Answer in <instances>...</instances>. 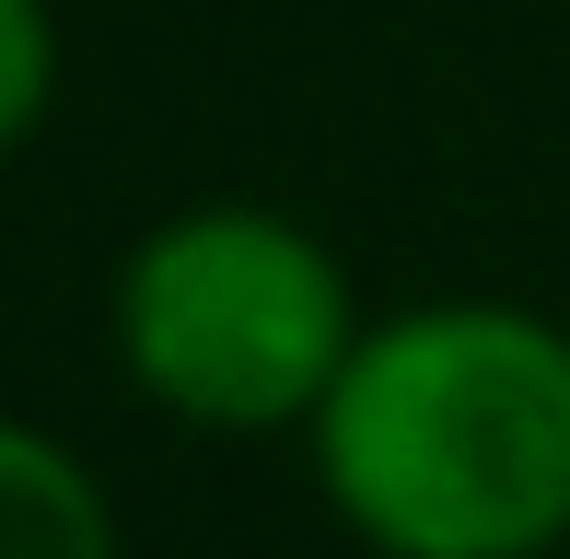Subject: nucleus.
I'll return each instance as SVG.
<instances>
[{
	"instance_id": "obj_4",
	"label": "nucleus",
	"mask_w": 570,
	"mask_h": 559,
	"mask_svg": "<svg viewBox=\"0 0 570 559\" xmlns=\"http://www.w3.org/2000/svg\"><path fill=\"white\" fill-rule=\"evenodd\" d=\"M59 106V23L47 0H0V151H23Z\"/></svg>"
},
{
	"instance_id": "obj_1",
	"label": "nucleus",
	"mask_w": 570,
	"mask_h": 559,
	"mask_svg": "<svg viewBox=\"0 0 570 559\" xmlns=\"http://www.w3.org/2000/svg\"><path fill=\"white\" fill-rule=\"evenodd\" d=\"M315 478L384 559H548L570 537V326L524 303H407L350 339Z\"/></svg>"
},
{
	"instance_id": "obj_3",
	"label": "nucleus",
	"mask_w": 570,
	"mask_h": 559,
	"mask_svg": "<svg viewBox=\"0 0 570 559\" xmlns=\"http://www.w3.org/2000/svg\"><path fill=\"white\" fill-rule=\"evenodd\" d=\"M0 559H117V513L70 443L0 420Z\"/></svg>"
},
{
	"instance_id": "obj_2",
	"label": "nucleus",
	"mask_w": 570,
	"mask_h": 559,
	"mask_svg": "<svg viewBox=\"0 0 570 559\" xmlns=\"http://www.w3.org/2000/svg\"><path fill=\"white\" fill-rule=\"evenodd\" d=\"M117 362L198 431H315L361 315L338 245L256 198H198L117 257Z\"/></svg>"
}]
</instances>
